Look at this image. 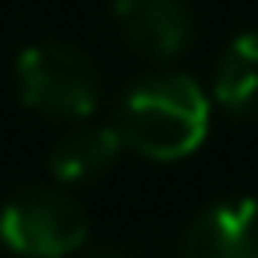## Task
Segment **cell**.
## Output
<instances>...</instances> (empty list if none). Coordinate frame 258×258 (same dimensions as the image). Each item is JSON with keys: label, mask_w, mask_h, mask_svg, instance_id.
<instances>
[{"label": "cell", "mask_w": 258, "mask_h": 258, "mask_svg": "<svg viewBox=\"0 0 258 258\" xmlns=\"http://www.w3.org/2000/svg\"><path fill=\"white\" fill-rule=\"evenodd\" d=\"M210 109V93L189 73H153L121 97L117 133L149 161H177L206 141Z\"/></svg>", "instance_id": "1"}, {"label": "cell", "mask_w": 258, "mask_h": 258, "mask_svg": "<svg viewBox=\"0 0 258 258\" xmlns=\"http://www.w3.org/2000/svg\"><path fill=\"white\" fill-rule=\"evenodd\" d=\"M16 93L44 117L85 121L101 105V77L77 44L44 40L16 56Z\"/></svg>", "instance_id": "2"}, {"label": "cell", "mask_w": 258, "mask_h": 258, "mask_svg": "<svg viewBox=\"0 0 258 258\" xmlns=\"http://www.w3.org/2000/svg\"><path fill=\"white\" fill-rule=\"evenodd\" d=\"M85 238L89 218L64 189H20L0 210V242L20 258H64Z\"/></svg>", "instance_id": "3"}, {"label": "cell", "mask_w": 258, "mask_h": 258, "mask_svg": "<svg viewBox=\"0 0 258 258\" xmlns=\"http://www.w3.org/2000/svg\"><path fill=\"white\" fill-rule=\"evenodd\" d=\"M113 20L121 40L149 60L181 56L194 36V16L185 0H113Z\"/></svg>", "instance_id": "4"}, {"label": "cell", "mask_w": 258, "mask_h": 258, "mask_svg": "<svg viewBox=\"0 0 258 258\" xmlns=\"http://www.w3.org/2000/svg\"><path fill=\"white\" fill-rule=\"evenodd\" d=\"M181 258H258V202L230 198L206 206L181 238Z\"/></svg>", "instance_id": "5"}, {"label": "cell", "mask_w": 258, "mask_h": 258, "mask_svg": "<svg viewBox=\"0 0 258 258\" xmlns=\"http://www.w3.org/2000/svg\"><path fill=\"white\" fill-rule=\"evenodd\" d=\"M121 145L125 141H121L117 125H81L52 145L48 173L56 177V185H85L117 161Z\"/></svg>", "instance_id": "6"}, {"label": "cell", "mask_w": 258, "mask_h": 258, "mask_svg": "<svg viewBox=\"0 0 258 258\" xmlns=\"http://www.w3.org/2000/svg\"><path fill=\"white\" fill-rule=\"evenodd\" d=\"M210 101L226 109L230 117H254L258 113V32H238L214 69Z\"/></svg>", "instance_id": "7"}, {"label": "cell", "mask_w": 258, "mask_h": 258, "mask_svg": "<svg viewBox=\"0 0 258 258\" xmlns=\"http://www.w3.org/2000/svg\"><path fill=\"white\" fill-rule=\"evenodd\" d=\"M89 258H129V254H121V250H97V254H89Z\"/></svg>", "instance_id": "8"}]
</instances>
